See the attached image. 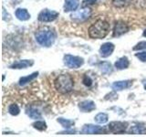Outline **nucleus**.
Segmentation results:
<instances>
[{"mask_svg":"<svg viewBox=\"0 0 146 137\" xmlns=\"http://www.w3.org/2000/svg\"><path fill=\"white\" fill-rule=\"evenodd\" d=\"M132 2V0H112V5L115 7H125Z\"/></svg>","mask_w":146,"mask_h":137,"instance_id":"nucleus-22","label":"nucleus"},{"mask_svg":"<svg viewBox=\"0 0 146 137\" xmlns=\"http://www.w3.org/2000/svg\"><path fill=\"white\" fill-rule=\"evenodd\" d=\"M143 37H145V38H146V29L143 31Z\"/></svg>","mask_w":146,"mask_h":137,"instance_id":"nucleus-31","label":"nucleus"},{"mask_svg":"<svg viewBox=\"0 0 146 137\" xmlns=\"http://www.w3.org/2000/svg\"><path fill=\"white\" fill-rule=\"evenodd\" d=\"M130 134H146V128L143 125H134L130 129Z\"/></svg>","mask_w":146,"mask_h":137,"instance_id":"nucleus-19","label":"nucleus"},{"mask_svg":"<svg viewBox=\"0 0 146 137\" xmlns=\"http://www.w3.org/2000/svg\"><path fill=\"white\" fill-rule=\"evenodd\" d=\"M58 122H59L60 124L66 128V129H70V128L75 124V122L72 120H68V119H64V118H58Z\"/></svg>","mask_w":146,"mask_h":137,"instance_id":"nucleus-20","label":"nucleus"},{"mask_svg":"<svg viewBox=\"0 0 146 137\" xmlns=\"http://www.w3.org/2000/svg\"><path fill=\"white\" fill-rule=\"evenodd\" d=\"M129 65L130 62L127 57H122L121 59H119L115 62V68L117 70H124V68H127L129 67Z\"/></svg>","mask_w":146,"mask_h":137,"instance_id":"nucleus-16","label":"nucleus"},{"mask_svg":"<svg viewBox=\"0 0 146 137\" xmlns=\"http://www.w3.org/2000/svg\"><path fill=\"white\" fill-rule=\"evenodd\" d=\"M33 127L35 129L38 130V131H45L47 129V123L43 121H38V122H35L33 123Z\"/></svg>","mask_w":146,"mask_h":137,"instance_id":"nucleus-25","label":"nucleus"},{"mask_svg":"<svg viewBox=\"0 0 146 137\" xmlns=\"http://www.w3.org/2000/svg\"><path fill=\"white\" fill-rule=\"evenodd\" d=\"M64 63L70 68H78L83 65V59L78 56H73L70 54H67L64 56Z\"/></svg>","mask_w":146,"mask_h":137,"instance_id":"nucleus-4","label":"nucleus"},{"mask_svg":"<svg viewBox=\"0 0 146 137\" xmlns=\"http://www.w3.org/2000/svg\"><path fill=\"white\" fill-rule=\"evenodd\" d=\"M129 31V27L124 21L119 20L115 23L113 29V37H120Z\"/></svg>","mask_w":146,"mask_h":137,"instance_id":"nucleus-8","label":"nucleus"},{"mask_svg":"<svg viewBox=\"0 0 146 137\" xmlns=\"http://www.w3.org/2000/svg\"><path fill=\"white\" fill-rule=\"evenodd\" d=\"M82 82H83V84L87 87H90L91 85H92V80H91V78L88 75H85L83 77V80H82Z\"/></svg>","mask_w":146,"mask_h":137,"instance_id":"nucleus-26","label":"nucleus"},{"mask_svg":"<svg viewBox=\"0 0 146 137\" xmlns=\"http://www.w3.org/2000/svg\"><path fill=\"white\" fill-rule=\"evenodd\" d=\"M143 86H144V89L146 90V80H143Z\"/></svg>","mask_w":146,"mask_h":137,"instance_id":"nucleus-30","label":"nucleus"},{"mask_svg":"<svg viewBox=\"0 0 146 137\" xmlns=\"http://www.w3.org/2000/svg\"><path fill=\"white\" fill-rule=\"evenodd\" d=\"M91 9L90 7H86V8H82L81 10L78 11L73 13L72 15L70 16L72 19L74 20H78V21H82V20H85L87 18H89L91 15Z\"/></svg>","mask_w":146,"mask_h":137,"instance_id":"nucleus-9","label":"nucleus"},{"mask_svg":"<svg viewBox=\"0 0 146 137\" xmlns=\"http://www.w3.org/2000/svg\"><path fill=\"white\" fill-rule=\"evenodd\" d=\"M16 17L21 21H27L30 18V14L25 8H17L16 10Z\"/></svg>","mask_w":146,"mask_h":137,"instance_id":"nucleus-15","label":"nucleus"},{"mask_svg":"<svg viewBox=\"0 0 146 137\" xmlns=\"http://www.w3.org/2000/svg\"><path fill=\"white\" fill-rule=\"evenodd\" d=\"M27 114L29 115L31 119H40L41 118V113L38 110L35 108H29L27 110Z\"/></svg>","mask_w":146,"mask_h":137,"instance_id":"nucleus-21","label":"nucleus"},{"mask_svg":"<svg viewBox=\"0 0 146 137\" xmlns=\"http://www.w3.org/2000/svg\"><path fill=\"white\" fill-rule=\"evenodd\" d=\"M114 49H115V46L114 44L111 42H106L102 45V47L100 49V54L102 58H107L109 56H111L112 54Z\"/></svg>","mask_w":146,"mask_h":137,"instance_id":"nucleus-10","label":"nucleus"},{"mask_svg":"<svg viewBox=\"0 0 146 137\" xmlns=\"http://www.w3.org/2000/svg\"><path fill=\"white\" fill-rule=\"evenodd\" d=\"M135 57H136V58H138L141 61L146 62V51L136 53V54H135Z\"/></svg>","mask_w":146,"mask_h":137,"instance_id":"nucleus-28","label":"nucleus"},{"mask_svg":"<svg viewBox=\"0 0 146 137\" xmlns=\"http://www.w3.org/2000/svg\"><path fill=\"white\" fill-rule=\"evenodd\" d=\"M36 42L43 47H51L56 40V32L49 27H43L38 30L35 34Z\"/></svg>","mask_w":146,"mask_h":137,"instance_id":"nucleus-1","label":"nucleus"},{"mask_svg":"<svg viewBox=\"0 0 146 137\" xmlns=\"http://www.w3.org/2000/svg\"><path fill=\"white\" fill-rule=\"evenodd\" d=\"M79 108L82 112H90L96 109V104L90 100H86L79 103Z\"/></svg>","mask_w":146,"mask_h":137,"instance_id":"nucleus-11","label":"nucleus"},{"mask_svg":"<svg viewBox=\"0 0 146 137\" xmlns=\"http://www.w3.org/2000/svg\"><path fill=\"white\" fill-rule=\"evenodd\" d=\"M34 64L33 61H29V59H23V61H18L17 62H14L10 66V68H17V70H20V68H26L27 67H30Z\"/></svg>","mask_w":146,"mask_h":137,"instance_id":"nucleus-13","label":"nucleus"},{"mask_svg":"<svg viewBox=\"0 0 146 137\" xmlns=\"http://www.w3.org/2000/svg\"><path fill=\"white\" fill-rule=\"evenodd\" d=\"M58 17V13L48 9H43L38 14V20L41 22H52Z\"/></svg>","mask_w":146,"mask_h":137,"instance_id":"nucleus-5","label":"nucleus"},{"mask_svg":"<svg viewBox=\"0 0 146 137\" xmlns=\"http://www.w3.org/2000/svg\"><path fill=\"white\" fill-rule=\"evenodd\" d=\"M111 26L107 21L100 19L90 27L89 35L91 39H103L108 35Z\"/></svg>","mask_w":146,"mask_h":137,"instance_id":"nucleus-2","label":"nucleus"},{"mask_svg":"<svg viewBox=\"0 0 146 137\" xmlns=\"http://www.w3.org/2000/svg\"><path fill=\"white\" fill-rule=\"evenodd\" d=\"M99 68L105 75H109L112 72V67L111 65V63H109L107 61H102L99 63Z\"/></svg>","mask_w":146,"mask_h":137,"instance_id":"nucleus-17","label":"nucleus"},{"mask_svg":"<svg viewBox=\"0 0 146 137\" xmlns=\"http://www.w3.org/2000/svg\"><path fill=\"white\" fill-rule=\"evenodd\" d=\"M109 131L113 134H122L127 129V123L123 122H111L108 125Z\"/></svg>","mask_w":146,"mask_h":137,"instance_id":"nucleus-6","label":"nucleus"},{"mask_svg":"<svg viewBox=\"0 0 146 137\" xmlns=\"http://www.w3.org/2000/svg\"><path fill=\"white\" fill-rule=\"evenodd\" d=\"M95 4V0H84L82 3V7H85L86 6L88 7L89 5H93Z\"/></svg>","mask_w":146,"mask_h":137,"instance_id":"nucleus-29","label":"nucleus"},{"mask_svg":"<svg viewBox=\"0 0 146 137\" xmlns=\"http://www.w3.org/2000/svg\"><path fill=\"white\" fill-rule=\"evenodd\" d=\"M133 50H140V49H146V41H141L137 44L135 47L132 49Z\"/></svg>","mask_w":146,"mask_h":137,"instance_id":"nucleus-27","label":"nucleus"},{"mask_svg":"<svg viewBox=\"0 0 146 137\" xmlns=\"http://www.w3.org/2000/svg\"><path fill=\"white\" fill-rule=\"evenodd\" d=\"M80 5V0H65V5H64V11L70 12L75 11Z\"/></svg>","mask_w":146,"mask_h":137,"instance_id":"nucleus-14","label":"nucleus"},{"mask_svg":"<svg viewBox=\"0 0 146 137\" xmlns=\"http://www.w3.org/2000/svg\"><path fill=\"white\" fill-rule=\"evenodd\" d=\"M54 85L59 93L65 94L70 92L73 90L74 80L70 74H61L55 80Z\"/></svg>","mask_w":146,"mask_h":137,"instance_id":"nucleus-3","label":"nucleus"},{"mask_svg":"<svg viewBox=\"0 0 146 137\" xmlns=\"http://www.w3.org/2000/svg\"><path fill=\"white\" fill-rule=\"evenodd\" d=\"M38 72L36 71V72H34V73H32V74L27 75L26 77H22L21 79L19 80V85L23 86V85H25L27 83H29V82L35 80L36 78L38 77Z\"/></svg>","mask_w":146,"mask_h":137,"instance_id":"nucleus-18","label":"nucleus"},{"mask_svg":"<svg viewBox=\"0 0 146 137\" xmlns=\"http://www.w3.org/2000/svg\"><path fill=\"white\" fill-rule=\"evenodd\" d=\"M132 85L131 80H121V81H116L111 85V88L114 90H122L130 88Z\"/></svg>","mask_w":146,"mask_h":137,"instance_id":"nucleus-12","label":"nucleus"},{"mask_svg":"<svg viewBox=\"0 0 146 137\" xmlns=\"http://www.w3.org/2000/svg\"><path fill=\"white\" fill-rule=\"evenodd\" d=\"M95 121L97 122L98 123H105L107 122L109 120V116L107 113H104V112H100L98 113L97 115L95 116Z\"/></svg>","mask_w":146,"mask_h":137,"instance_id":"nucleus-23","label":"nucleus"},{"mask_svg":"<svg viewBox=\"0 0 146 137\" xmlns=\"http://www.w3.org/2000/svg\"><path fill=\"white\" fill-rule=\"evenodd\" d=\"M81 132L82 134H104L105 129L102 126L87 124L83 126Z\"/></svg>","mask_w":146,"mask_h":137,"instance_id":"nucleus-7","label":"nucleus"},{"mask_svg":"<svg viewBox=\"0 0 146 137\" xmlns=\"http://www.w3.org/2000/svg\"><path fill=\"white\" fill-rule=\"evenodd\" d=\"M8 112L11 114V115L13 116H17L19 114L20 112V109L19 107L17 106V104L16 103H13L11 105H9V107H8Z\"/></svg>","mask_w":146,"mask_h":137,"instance_id":"nucleus-24","label":"nucleus"}]
</instances>
